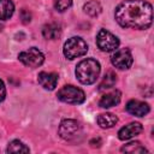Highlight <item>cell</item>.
Returning <instances> with one entry per match:
<instances>
[{
  "label": "cell",
  "mask_w": 154,
  "mask_h": 154,
  "mask_svg": "<svg viewBox=\"0 0 154 154\" xmlns=\"http://www.w3.org/2000/svg\"><path fill=\"white\" fill-rule=\"evenodd\" d=\"M83 10H84V12L88 16H90V17H97L101 13L102 7H101V4L97 0H89L88 2L84 4Z\"/></svg>",
  "instance_id": "cell-16"
},
{
  "label": "cell",
  "mask_w": 154,
  "mask_h": 154,
  "mask_svg": "<svg viewBox=\"0 0 154 154\" xmlns=\"http://www.w3.org/2000/svg\"><path fill=\"white\" fill-rule=\"evenodd\" d=\"M54 1V7L57 11L59 12H64L67 8L71 7L72 5V0H53Z\"/></svg>",
  "instance_id": "cell-20"
},
{
  "label": "cell",
  "mask_w": 154,
  "mask_h": 154,
  "mask_svg": "<svg viewBox=\"0 0 154 154\" xmlns=\"http://www.w3.org/2000/svg\"><path fill=\"white\" fill-rule=\"evenodd\" d=\"M120 99H122V94L119 90H112L107 94H105L100 101H99V106L102 107V108H109V107H113L116 105H118L120 102Z\"/></svg>",
  "instance_id": "cell-12"
},
{
  "label": "cell",
  "mask_w": 154,
  "mask_h": 154,
  "mask_svg": "<svg viewBox=\"0 0 154 154\" xmlns=\"http://www.w3.org/2000/svg\"><path fill=\"white\" fill-rule=\"evenodd\" d=\"M100 64L99 61H96L95 59H84L82 61H79L76 66L75 73L77 79L85 85L93 84L96 82L99 75H100Z\"/></svg>",
  "instance_id": "cell-2"
},
{
  "label": "cell",
  "mask_w": 154,
  "mask_h": 154,
  "mask_svg": "<svg viewBox=\"0 0 154 154\" xmlns=\"http://www.w3.org/2000/svg\"><path fill=\"white\" fill-rule=\"evenodd\" d=\"M125 109H126L128 113H130L132 116H136V117H144L150 111L149 105L143 102V101H140V100H130L126 103Z\"/></svg>",
  "instance_id": "cell-10"
},
{
  "label": "cell",
  "mask_w": 154,
  "mask_h": 154,
  "mask_svg": "<svg viewBox=\"0 0 154 154\" xmlns=\"http://www.w3.org/2000/svg\"><path fill=\"white\" fill-rule=\"evenodd\" d=\"M42 35L46 40H57L61 35V28L57 23H48L43 26Z\"/></svg>",
  "instance_id": "cell-13"
},
{
  "label": "cell",
  "mask_w": 154,
  "mask_h": 154,
  "mask_svg": "<svg viewBox=\"0 0 154 154\" xmlns=\"http://www.w3.org/2000/svg\"><path fill=\"white\" fill-rule=\"evenodd\" d=\"M123 153H131V154H140V153H147L148 150L140 143V142H130L122 147L120 149Z\"/></svg>",
  "instance_id": "cell-18"
},
{
  "label": "cell",
  "mask_w": 154,
  "mask_h": 154,
  "mask_svg": "<svg viewBox=\"0 0 154 154\" xmlns=\"http://www.w3.org/2000/svg\"><path fill=\"white\" fill-rule=\"evenodd\" d=\"M96 122L99 124L100 128L102 129H109V128H113L117 123H118V118L117 116H114L113 113H101L97 116L96 118Z\"/></svg>",
  "instance_id": "cell-14"
},
{
  "label": "cell",
  "mask_w": 154,
  "mask_h": 154,
  "mask_svg": "<svg viewBox=\"0 0 154 154\" xmlns=\"http://www.w3.org/2000/svg\"><path fill=\"white\" fill-rule=\"evenodd\" d=\"M1 29H2V26H1V25H0V31H1Z\"/></svg>",
  "instance_id": "cell-23"
},
{
  "label": "cell",
  "mask_w": 154,
  "mask_h": 154,
  "mask_svg": "<svg viewBox=\"0 0 154 154\" xmlns=\"http://www.w3.org/2000/svg\"><path fill=\"white\" fill-rule=\"evenodd\" d=\"M7 153H29L30 149L19 140H13L7 146Z\"/></svg>",
  "instance_id": "cell-19"
},
{
  "label": "cell",
  "mask_w": 154,
  "mask_h": 154,
  "mask_svg": "<svg viewBox=\"0 0 154 154\" xmlns=\"http://www.w3.org/2000/svg\"><path fill=\"white\" fill-rule=\"evenodd\" d=\"M14 5L12 0H0V20H6L12 17Z\"/></svg>",
  "instance_id": "cell-15"
},
{
  "label": "cell",
  "mask_w": 154,
  "mask_h": 154,
  "mask_svg": "<svg viewBox=\"0 0 154 154\" xmlns=\"http://www.w3.org/2000/svg\"><path fill=\"white\" fill-rule=\"evenodd\" d=\"M18 59L23 65L34 69V67H38V66H41L43 64L45 55L36 47H31V48H29L26 51L20 52L18 54Z\"/></svg>",
  "instance_id": "cell-6"
},
{
  "label": "cell",
  "mask_w": 154,
  "mask_h": 154,
  "mask_svg": "<svg viewBox=\"0 0 154 154\" xmlns=\"http://www.w3.org/2000/svg\"><path fill=\"white\" fill-rule=\"evenodd\" d=\"M63 52H64V55L67 59L73 60L76 58H79V57H83L84 54H87L88 45H87V42L82 37L73 36V37H70L64 43Z\"/></svg>",
  "instance_id": "cell-3"
},
{
  "label": "cell",
  "mask_w": 154,
  "mask_h": 154,
  "mask_svg": "<svg viewBox=\"0 0 154 154\" xmlns=\"http://www.w3.org/2000/svg\"><path fill=\"white\" fill-rule=\"evenodd\" d=\"M114 18L123 28L148 29L153 22V7L146 0H124L116 7Z\"/></svg>",
  "instance_id": "cell-1"
},
{
  "label": "cell",
  "mask_w": 154,
  "mask_h": 154,
  "mask_svg": "<svg viewBox=\"0 0 154 154\" xmlns=\"http://www.w3.org/2000/svg\"><path fill=\"white\" fill-rule=\"evenodd\" d=\"M59 135L66 141H72L81 134V125L75 119H64L59 125Z\"/></svg>",
  "instance_id": "cell-7"
},
{
  "label": "cell",
  "mask_w": 154,
  "mask_h": 154,
  "mask_svg": "<svg viewBox=\"0 0 154 154\" xmlns=\"http://www.w3.org/2000/svg\"><path fill=\"white\" fill-rule=\"evenodd\" d=\"M116 82H117V76H116V73L112 72V71H108V72L103 76L101 83L99 84V91H103V90L111 89L112 87H114Z\"/></svg>",
  "instance_id": "cell-17"
},
{
  "label": "cell",
  "mask_w": 154,
  "mask_h": 154,
  "mask_svg": "<svg viewBox=\"0 0 154 154\" xmlns=\"http://www.w3.org/2000/svg\"><path fill=\"white\" fill-rule=\"evenodd\" d=\"M20 19H22L23 23H29V22L31 20V13H30L28 10L23 8V10L20 11Z\"/></svg>",
  "instance_id": "cell-21"
},
{
  "label": "cell",
  "mask_w": 154,
  "mask_h": 154,
  "mask_svg": "<svg viewBox=\"0 0 154 154\" xmlns=\"http://www.w3.org/2000/svg\"><path fill=\"white\" fill-rule=\"evenodd\" d=\"M96 45L102 52H114L119 47V40L106 29H100L96 35Z\"/></svg>",
  "instance_id": "cell-5"
},
{
  "label": "cell",
  "mask_w": 154,
  "mask_h": 154,
  "mask_svg": "<svg viewBox=\"0 0 154 154\" xmlns=\"http://www.w3.org/2000/svg\"><path fill=\"white\" fill-rule=\"evenodd\" d=\"M57 97L66 103H72V105H79L84 102L85 100V94L81 88H77L75 85H64L61 89H59Z\"/></svg>",
  "instance_id": "cell-4"
},
{
  "label": "cell",
  "mask_w": 154,
  "mask_h": 154,
  "mask_svg": "<svg viewBox=\"0 0 154 154\" xmlns=\"http://www.w3.org/2000/svg\"><path fill=\"white\" fill-rule=\"evenodd\" d=\"M5 97H6V88H5L4 82L0 79V102H2Z\"/></svg>",
  "instance_id": "cell-22"
},
{
  "label": "cell",
  "mask_w": 154,
  "mask_h": 154,
  "mask_svg": "<svg viewBox=\"0 0 154 154\" xmlns=\"http://www.w3.org/2000/svg\"><path fill=\"white\" fill-rule=\"evenodd\" d=\"M142 130H143V128H142L141 123H137V122L129 123L118 131V138L120 141H128V140L137 136L138 134H141Z\"/></svg>",
  "instance_id": "cell-9"
},
{
  "label": "cell",
  "mask_w": 154,
  "mask_h": 154,
  "mask_svg": "<svg viewBox=\"0 0 154 154\" xmlns=\"http://www.w3.org/2000/svg\"><path fill=\"white\" fill-rule=\"evenodd\" d=\"M37 82L38 84L47 90H53L57 87L58 83V75L54 72H40L37 76Z\"/></svg>",
  "instance_id": "cell-11"
},
{
  "label": "cell",
  "mask_w": 154,
  "mask_h": 154,
  "mask_svg": "<svg viewBox=\"0 0 154 154\" xmlns=\"http://www.w3.org/2000/svg\"><path fill=\"white\" fill-rule=\"evenodd\" d=\"M132 61V54L129 48H117L111 57V63L119 70H128Z\"/></svg>",
  "instance_id": "cell-8"
}]
</instances>
